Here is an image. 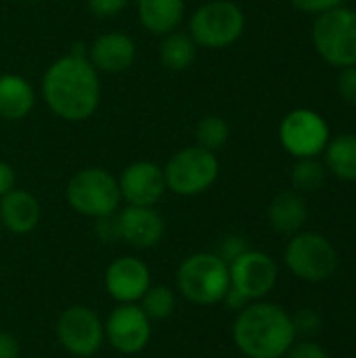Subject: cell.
Returning a JSON list of instances; mask_svg holds the SVG:
<instances>
[{
  "mask_svg": "<svg viewBox=\"0 0 356 358\" xmlns=\"http://www.w3.org/2000/svg\"><path fill=\"white\" fill-rule=\"evenodd\" d=\"M229 287V264L216 252H195L176 268V292L195 306L222 304Z\"/></svg>",
  "mask_w": 356,
  "mask_h": 358,
  "instance_id": "obj_3",
  "label": "cell"
},
{
  "mask_svg": "<svg viewBox=\"0 0 356 358\" xmlns=\"http://www.w3.org/2000/svg\"><path fill=\"white\" fill-rule=\"evenodd\" d=\"M42 218L40 201L25 189H13L0 197V224L13 235H29Z\"/></svg>",
  "mask_w": 356,
  "mask_h": 358,
  "instance_id": "obj_17",
  "label": "cell"
},
{
  "mask_svg": "<svg viewBox=\"0 0 356 358\" xmlns=\"http://www.w3.org/2000/svg\"><path fill=\"white\" fill-rule=\"evenodd\" d=\"M128 4H130V0H86L88 10H90L94 17H99V19L115 17V15L122 13Z\"/></svg>",
  "mask_w": 356,
  "mask_h": 358,
  "instance_id": "obj_29",
  "label": "cell"
},
{
  "mask_svg": "<svg viewBox=\"0 0 356 358\" xmlns=\"http://www.w3.org/2000/svg\"><path fill=\"white\" fill-rule=\"evenodd\" d=\"M151 323L138 304H118L105 321V342L120 355H138L151 342Z\"/></svg>",
  "mask_w": 356,
  "mask_h": 358,
  "instance_id": "obj_11",
  "label": "cell"
},
{
  "mask_svg": "<svg viewBox=\"0 0 356 358\" xmlns=\"http://www.w3.org/2000/svg\"><path fill=\"white\" fill-rule=\"evenodd\" d=\"M141 25L155 36H168L185 21V0H136Z\"/></svg>",
  "mask_w": 356,
  "mask_h": 358,
  "instance_id": "obj_19",
  "label": "cell"
},
{
  "mask_svg": "<svg viewBox=\"0 0 356 358\" xmlns=\"http://www.w3.org/2000/svg\"><path fill=\"white\" fill-rule=\"evenodd\" d=\"M292 321H294L296 336H315L321 329V323H323L321 315L315 308L296 310V315H292Z\"/></svg>",
  "mask_w": 356,
  "mask_h": 358,
  "instance_id": "obj_26",
  "label": "cell"
},
{
  "mask_svg": "<svg viewBox=\"0 0 356 358\" xmlns=\"http://www.w3.org/2000/svg\"><path fill=\"white\" fill-rule=\"evenodd\" d=\"M220 176V162L214 151L199 145L176 151L164 166L166 189L178 197H195L214 187Z\"/></svg>",
  "mask_w": 356,
  "mask_h": 358,
  "instance_id": "obj_5",
  "label": "cell"
},
{
  "mask_svg": "<svg viewBox=\"0 0 356 358\" xmlns=\"http://www.w3.org/2000/svg\"><path fill=\"white\" fill-rule=\"evenodd\" d=\"M283 358H332L329 357V352L321 346V344H317V342H313V340H302V342H294L292 344V348L287 350V355Z\"/></svg>",
  "mask_w": 356,
  "mask_h": 358,
  "instance_id": "obj_30",
  "label": "cell"
},
{
  "mask_svg": "<svg viewBox=\"0 0 356 358\" xmlns=\"http://www.w3.org/2000/svg\"><path fill=\"white\" fill-rule=\"evenodd\" d=\"M294 8L311 15H321L325 10H332L336 6H342V0H290Z\"/></svg>",
  "mask_w": 356,
  "mask_h": 358,
  "instance_id": "obj_32",
  "label": "cell"
},
{
  "mask_svg": "<svg viewBox=\"0 0 356 358\" xmlns=\"http://www.w3.org/2000/svg\"><path fill=\"white\" fill-rule=\"evenodd\" d=\"M279 141L283 149L298 159L317 157L329 143V126L317 111L296 109L283 117L279 126Z\"/></svg>",
  "mask_w": 356,
  "mask_h": 358,
  "instance_id": "obj_10",
  "label": "cell"
},
{
  "mask_svg": "<svg viewBox=\"0 0 356 358\" xmlns=\"http://www.w3.org/2000/svg\"><path fill=\"white\" fill-rule=\"evenodd\" d=\"M42 99L61 120L78 124L94 115L101 105V73L88 57L65 55L42 76Z\"/></svg>",
  "mask_w": 356,
  "mask_h": 358,
  "instance_id": "obj_1",
  "label": "cell"
},
{
  "mask_svg": "<svg viewBox=\"0 0 356 358\" xmlns=\"http://www.w3.org/2000/svg\"><path fill=\"white\" fill-rule=\"evenodd\" d=\"M222 304L229 308V310H233V313H239V310H243L250 302L239 294V292H235L233 287H229V292H227V296H225V300H222Z\"/></svg>",
  "mask_w": 356,
  "mask_h": 358,
  "instance_id": "obj_35",
  "label": "cell"
},
{
  "mask_svg": "<svg viewBox=\"0 0 356 358\" xmlns=\"http://www.w3.org/2000/svg\"><path fill=\"white\" fill-rule=\"evenodd\" d=\"M283 260L287 271L306 283H323L338 271V252L334 243L311 231H300L290 237Z\"/></svg>",
  "mask_w": 356,
  "mask_h": 358,
  "instance_id": "obj_8",
  "label": "cell"
},
{
  "mask_svg": "<svg viewBox=\"0 0 356 358\" xmlns=\"http://www.w3.org/2000/svg\"><path fill=\"white\" fill-rule=\"evenodd\" d=\"M245 29L241 6L231 0H210L189 17V36L204 48H227L235 44Z\"/></svg>",
  "mask_w": 356,
  "mask_h": 358,
  "instance_id": "obj_6",
  "label": "cell"
},
{
  "mask_svg": "<svg viewBox=\"0 0 356 358\" xmlns=\"http://www.w3.org/2000/svg\"><path fill=\"white\" fill-rule=\"evenodd\" d=\"M65 199L73 212L94 220L115 214L122 203L118 178L109 170L97 166L84 168L69 178Z\"/></svg>",
  "mask_w": 356,
  "mask_h": 358,
  "instance_id": "obj_4",
  "label": "cell"
},
{
  "mask_svg": "<svg viewBox=\"0 0 356 358\" xmlns=\"http://www.w3.org/2000/svg\"><path fill=\"white\" fill-rule=\"evenodd\" d=\"M118 185H120L122 201H126V206L155 208V203L168 191L164 168L149 159H138V162L128 164L122 170Z\"/></svg>",
  "mask_w": 356,
  "mask_h": 358,
  "instance_id": "obj_13",
  "label": "cell"
},
{
  "mask_svg": "<svg viewBox=\"0 0 356 358\" xmlns=\"http://www.w3.org/2000/svg\"><path fill=\"white\" fill-rule=\"evenodd\" d=\"M327 180V168L317 157H302L292 168V185L298 193H315L323 189Z\"/></svg>",
  "mask_w": 356,
  "mask_h": 358,
  "instance_id": "obj_23",
  "label": "cell"
},
{
  "mask_svg": "<svg viewBox=\"0 0 356 358\" xmlns=\"http://www.w3.org/2000/svg\"><path fill=\"white\" fill-rule=\"evenodd\" d=\"M0 277H2V266H0Z\"/></svg>",
  "mask_w": 356,
  "mask_h": 358,
  "instance_id": "obj_37",
  "label": "cell"
},
{
  "mask_svg": "<svg viewBox=\"0 0 356 358\" xmlns=\"http://www.w3.org/2000/svg\"><path fill=\"white\" fill-rule=\"evenodd\" d=\"M19 355H21L19 340L8 331H0V358H19Z\"/></svg>",
  "mask_w": 356,
  "mask_h": 358,
  "instance_id": "obj_33",
  "label": "cell"
},
{
  "mask_svg": "<svg viewBox=\"0 0 356 358\" xmlns=\"http://www.w3.org/2000/svg\"><path fill=\"white\" fill-rule=\"evenodd\" d=\"M197 57V44L187 31H172L164 36V42L159 46V61L168 71H185L193 65Z\"/></svg>",
  "mask_w": 356,
  "mask_h": 358,
  "instance_id": "obj_22",
  "label": "cell"
},
{
  "mask_svg": "<svg viewBox=\"0 0 356 358\" xmlns=\"http://www.w3.org/2000/svg\"><path fill=\"white\" fill-rule=\"evenodd\" d=\"M231 338L245 358H283L298 336L283 306L258 300L237 313Z\"/></svg>",
  "mask_w": 356,
  "mask_h": 358,
  "instance_id": "obj_2",
  "label": "cell"
},
{
  "mask_svg": "<svg viewBox=\"0 0 356 358\" xmlns=\"http://www.w3.org/2000/svg\"><path fill=\"white\" fill-rule=\"evenodd\" d=\"M338 92L344 99V103L356 107V65L342 67L338 76Z\"/></svg>",
  "mask_w": 356,
  "mask_h": 358,
  "instance_id": "obj_28",
  "label": "cell"
},
{
  "mask_svg": "<svg viewBox=\"0 0 356 358\" xmlns=\"http://www.w3.org/2000/svg\"><path fill=\"white\" fill-rule=\"evenodd\" d=\"M231 134V128L225 117L220 115H206L197 122L195 126V145L208 149V151H218L227 145Z\"/></svg>",
  "mask_w": 356,
  "mask_h": 358,
  "instance_id": "obj_25",
  "label": "cell"
},
{
  "mask_svg": "<svg viewBox=\"0 0 356 358\" xmlns=\"http://www.w3.org/2000/svg\"><path fill=\"white\" fill-rule=\"evenodd\" d=\"M15 187H17V174H15L13 166L0 159V197L10 193Z\"/></svg>",
  "mask_w": 356,
  "mask_h": 358,
  "instance_id": "obj_34",
  "label": "cell"
},
{
  "mask_svg": "<svg viewBox=\"0 0 356 358\" xmlns=\"http://www.w3.org/2000/svg\"><path fill=\"white\" fill-rule=\"evenodd\" d=\"M325 168L336 178L356 182V134H340L325 147Z\"/></svg>",
  "mask_w": 356,
  "mask_h": 358,
  "instance_id": "obj_21",
  "label": "cell"
},
{
  "mask_svg": "<svg viewBox=\"0 0 356 358\" xmlns=\"http://www.w3.org/2000/svg\"><path fill=\"white\" fill-rule=\"evenodd\" d=\"M23 2H42V0H23Z\"/></svg>",
  "mask_w": 356,
  "mask_h": 358,
  "instance_id": "obj_36",
  "label": "cell"
},
{
  "mask_svg": "<svg viewBox=\"0 0 356 358\" xmlns=\"http://www.w3.org/2000/svg\"><path fill=\"white\" fill-rule=\"evenodd\" d=\"M231 287L239 292L248 302L264 300L279 281L277 262L258 250H248L229 264Z\"/></svg>",
  "mask_w": 356,
  "mask_h": 358,
  "instance_id": "obj_12",
  "label": "cell"
},
{
  "mask_svg": "<svg viewBox=\"0 0 356 358\" xmlns=\"http://www.w3.org/2000/svg\"><path fill=\"white\" fill-rule=\"evenodd\" d=\"M0 235H2V224H0Z\"/></svg>",
  "mask_w": 356,
  "mask_h": 358,
  "instance_id": "obj_38",
  "label": "cell"
},
{
  "mask_svg": "<svg viewBox=\"0 0 356 358\" xmlns=\"http://www.w3.org/2000/svg\"><path fill=\"white\" fill-rule=\"evenodd\" d=\"M36 105V90L29 80L17 73L0 76V120L19 122L31 113Z\"/></svg>",
  "mask_w": 356,
  "mask_h": 358,
  "instance_id": "obj_18",
  "label": "cell"
},
{
  "mask_svg": "<svg viewBox=\"0 0 356 358\" xmlns=\"http://www.w3.org/2000/svg\"><path fill=\"white\" fill-rule=\"evenodd\" d=\"M115 214H118V212H115ZM115 214L97 218L94 233H97V237H99L101 241H105V243L120 241V229H118V216H115Z\"/></svg>",
  "mask_w": 356,
  "mask_h": 358,
  "instance_id": "obj_31",
  "label": "cell"
},
{
  "mask_svg": "<svg viewBox=\"0 0 356 358\" xmlns=\"http://www.w3.org/2000/svg\"><path fill=\"white\" fill-rule=\"evenodd\" d=\"M120 241L134 250H151L166 235L164 216L155 208L147 206H126L118 214Z\"/></svg>",
  "mask_w": 356,
  "mask_h": 358,
  "instance_id": "obj_15",
  "label": "cell"
},
{
  "mask_svg": "<svg viewBox=\"0 0 356 358\" xmlns=\"http://www.w3.org/2000/svg\"><path fill=\"white\" fill-rule=\"evenodd\" d=\"M308 220V206L298 191H281L269 206V222L279 235H296Z\"/></svg>",
  "mask_w": 356,
  "mask_h": 358,
  "instance_id": "obj_20",
  "label": "cell"
},
{
  "mask_svg": "<svg viewBox=\"0 0 356 358\" xmlns=\"http://www.w3.org/2000/svg\"><path fill=\"white\" fill-rule=\"evenodd\" d=\"M86 57L99 73H124L136 61V44L124 31H107L88 46Z\"/></svg>",
  "mask_w": 356,
  "mask_h": 358,
  "instance_id": "obj_16",
  "label": "cell"
},
{
  "mask_svg": "<svg viewBox=\"0 0 356 358\" xmlns=\"http://www.w3.org/2000/svg\"><path fill=\"white\" fill-rule=\"evenodd\" d=\"M250 250V245H248V241L241 237V235H229V237H225L220 243H218V250H216V254L227 262V264H231L233 260H237L241 254H245Z\"/></svg>",
  "mask_w": 356,
  "mask_h": 358,
  "instance_id": "obj_27",
  "label": "cell"
},
{
  "mask_svg": "<svg viewBox=\"0 0 356 358\" xmlns=\"http://www.w3.org/2000/svg\"><path fill=\"white\" fill-rule=\"evenodd\" d=\"M138 306L151 321H166L176 310V292L168 285H151L141 298Z\"/></svg>",
  "mask_w": 356,
  "mask_h": 358,
  "instance_id": "obj_24",
  "label": "cell"
},
{
  "mask_svg": "<svg viewBox=\"0 0 356 358\" xmlns=\"http://www.w3.org/2000/svg\"><path fill=\"white\" fill-rule=\"evenodd\" d=\"M55 336L67 355L78 358L94 357L105 344V323L90 306L73 304L59 315Z\"/></svg>",
  "mask_w": 356,
  "mask_h": 358,
  "instance_id": "obj_9",
  "label": "cell"
},
{
  "mask_svg": "<svg viewBox=\"0 0 356 358\" xmlns=\"http://www.w3.org/2000/svg\"><path fill=\"white\" fill-rule=\"evenodd\" d=\"M313 44L334 67L356 65V10L336 6L321 13L313 23Z\"/></svg>",
  "mask_w": 356,
  "mask_h": 358,
  "instance_id": "obj_7",
  "label": "cell"
},
{
  "mask_svg": "<svg viewBox=\"0 0 356 358\" xmlns=\"http://www.w3.org/2000/svg\"><path fill=\"white\" fill-rule=\"evenodd\" d=\"M105 289L118 304H138L153 285L149 266L136 256H120L105 271Z\"/></svg>",
  "mask_w": 356,
  "mask_h": 358,
  "instance_id": "obj_14",
  "label": "cell"
}]
</instances>
